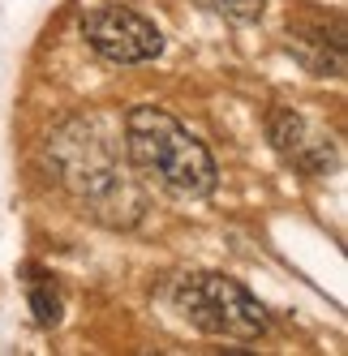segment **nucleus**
<instances>
[{"label": "nucleus", "instance_id": "f257e3e1", "mask_svg": "<svg viewBox=\"0 0 348 356\" xmlns=\"http://www.w3.org/2000/svg\"><path fill=\"white\" fill-rule=\"evenodd\" d=\"M125 155L134 168L181 197H207L215 189V159L185 124L151 104H138L125 116Z\"/></svg>", "mask_w": 348, "mask_h": 356}, {"label": "nucleus", "instance_id": "f03ea898", "mask_svg": "<svg viewBox=\"0 0 348 356\" xmlns=\"http://www.w3.org/2000/svg\"><path fill=\"white\" fill-rule=\"evenodd\" d=\"M52 155L61 168V181L90 202L95 215L104 219V211H116V202H142L129 185L125 168H120V150L112 138L99 134V120H69L52 142Z\"/></svg>", "mask_w": 348, "mask_h": 356}, {"label": "nucleus", "instance_id": "7ed1b4c3", "mask_svg": "<svg viewBox=\"0 0 348 356\" xmlns=\"http://www.w3.org/2000/svg\"><path fill=\"white\" fill-rule=\"evenodd\" d=\"M177 309L189 326L215 339H258L267 335V309L228 275H185L177 284Z\"/></svg>", "mask_w": 348, "mask_h": 356}, {"label": "nucleus", "instance_id": "20e7f679", "mask_svg": "<svg viewBox=\"0 0 348 356\" xmlns=\"http://www.w3.org/2000/svg\"><path fill=\"white\" fill-rule=\"evenodd\" d=\"M82 35L104 60L112 65H142L164 52V35L129 5H104L82 17Z\"/></svg>", "mask_w": 348, "mask_h": 356}, {"label": "nucleus", "instance_id": "39448f33", "mask_svg": "<svg viewBox=\"0 0 348 356\" xmlns=\"http://www.w3.org/2000/svg\"><path fill=\"white\" fill-rule=\"evenodd\" d=\"M267 138H271V146H276L284 159L301 163V168L314 172V176L327 172V168L335 163L331 146L322 142V138H314L310 124L301 120V112H292V108H271V116H267Z\"/></svg>", "mask_w": 348, "mask_h": 356}, {"label": "nucleus", "instance_id": "423d86ee", "mask_svg": "<svg viewBox=\"0 0 348 356\" xmlns=\"http://www.w3.org/2000/svg\"><path fill=\"white\" fill-rule=\"evenodd\" d=\"M31 309L39 326H56L61 322V296L43 284V279H31Z\"/></svg>", "mask_w": 348, "mask_h": 356}, {"label": "nucleus", "instance_id": "0eeeda50", "mask_svg": "<svg viewBox=\"0 0 348 356\" xmlns=\"http://www.w3.org/2000/svg\"><path fill=\"white\" fill-rule=\"evenodd\" d=\"M203 5L223 13V17H232V22H254V17H262L267 0H203Z\"/></svg>", "mask_w": 348, "mask_h": 356}]
</instances>
